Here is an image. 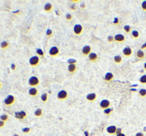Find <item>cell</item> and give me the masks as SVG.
Returning a JSON list of instances; mask_svg holds the SVG:
<instances>
[{
    "mask_svg": "<svg viewBox=\"0 0 146 136\" xmlns=\"http://www.w3.org/2000/svg\"><path fill=\"white\" fill-rule=\"evenodd\" d=\"M139 82L141 83V84H146V74L142 75V76L139 78Z\"/></svg>",
    "mask_w": 146,
    "mask_h": 136,
    "instance_id": "29",
    "label": "cell"
},
{
    "mask_svg": "<svg viewBox=\"0 0 146 136\" xmlns=\"http://www.w3.org/2000/svg\"><path fill=\"white\" fill-rule=\"evenodd\" d=\"M68 72L70 74H74V73L77 71V64H70L68 65Z\"/></svg>",
    "mask_w": 146,
    "mask_h": 136,
    "instance_id": "17",
    "label": "cell"
},
{
    "mask_svg": "<svg viewBox=\"0 0 146 136\" xmlns=\"http://www.w3.org/2000/svg\"><path fill=\"white\" fill-rule=\"evenodd\" d=\"M15 102H16V98H15L13 95H8V96L4 99V101H3L4 105L7 106V107L12 106L13 104H15Z\"/></svg>",
    "mask_w": 146,
    "mask_h": 136,
    "instance_id": "2",
    "label": "cell"
},
{
    "mask_svg": "<svg viewBox=\"0 0 146 136\" xmlns=\"http://www.w3.org/2000/svg\"><path fill=\"white\" fill-rule=\"evenodd\" d=\"M122 53H123V55L125 56V57H131V55H132V53H133V51H132V48L130 47V46H126L124 49H123V51H122Z\"/></svg>",
    "mask_w": 146,
    "mask_h": 136,
    "instance_id": "11",
    "label": "cell"
},
{
    "mask_svg": "<svg viewBox=\"0 0 146 136\" xmlns=\"http://www.w3.org/2000/svg\"><path fill=\"white\" fill-rule=\"evenodd\" d=\"M103 112H104V114H105V115H109V114H111L113 112V109L112 108H107L105 110H103Z\"/></svg>",
    "mask_w": 146,
    "mask_h": 136,
    "instance_id": "31",
    "label": "cell"
},
{
    "mask_svg": "<svg viewBox=\"0 0 146 136\" xmlns=\"http://www.w3.org/2000/svg\"><path fill=\"white\" fill-rule=\"evenodd\" d=\"M4 126H5V122H3V121L0 120V128H3Z\"/></svg>",
    "mask_w": 146,
    "mask_h": 136,
    "instance_id": "37",
    "label": "cell"
},
{
    "mask_svg": "<svg viewBox=\"0 0 146 136\" xmlns=\"http://www.w3.org/2000/svg\"><path fill=\"white\" fill-rule=\"evenodd\" d=\"M43 10H44L45 12H47V13H50L52 10H53V5H52L51 3H46V4L44 5Z\"/></svg>",
    "mask_w": 146,
    "mask_h": 136,
    "instance_id": "19",
    "label": "cell"
},
{
    "mask_svg": "<svg viewBox=\"0 0 146 136\" xmlns=\"http://www.w3.org/2000/svg\"><path fill=\"white\" fill-rule=\"evenodd\" d=\"M12 136H19V135H18V134H13Z\"/></svg>",
    "mask_w": 146,
    "mask_h": 136,
    "instance_id": "48",
    "label": "cell"
},
{
    "mask_svg": "<svg viewBox=\"0 0 146 136\" xmlns=\"http://www.w3.org/2000/svg\"><path fill=\"white\" fill-rule=\"evenodd\" d=\"M30 131H31V128H30V127H24V128L22 129V132H23L24 134H28V133H30Z\"/></svg>",
    "mask_w": 146,
    "mask_h": 136,
    "instance_id": "33",
    "label": "cell"
},
{
    "mask_svg": "<svg viewBox=\"0 0 146 136\" xmlns=\"http://www.w3.org/2000/svg\"><path fill=\"white\" fill-rule=\"evenodd\" d=\"M114 24H115V25H117L118 23H119V20H118V18H115V19H114V22H113Z\"/></svg>",
    "mask_w": 146,
    "mask_h": 136,
    "instance_id": "39",
    "label": "cell"
},
{
    "mask_svg": "<svg viewBox=\"0 0 146 136\" xmlns=\"http://www.w3.org/2000/svg\"><path fill=\"white\" fill-rule=\"evenodd\" d=\"M65 18H66V20H68V21H71V20L73 19V16H72L71 13H67V14L65 15Z\"/></svg>",
    "mask_w": 146,
    "mask_h": 136,
    "instance_id": "34",
    "label": "cell"
},
{
    "mask_svg": "<svg viewBox=\"0 0 146 136\" xmlns=\"http://www.w3.org/2000/svg\"><path fill=\"white\" fill-rule=\"evenodd\" d=\"M38 93H39V91H38V88H37V87L30 88V89L28 90V94H29V96H31V97H36V96L38 95Z\"/></svg>",
    "mask_w": 146,
    "mask_h": 136,
    "instance_id": "15",
    "label": "cell"
},
{
    "mask_svg": "<svg viewBox=\"0 0 146 136\" xmlns=\"http://www.w3.org/2000/svg\"><path fill=\"white\" fill-rule=\"evenodd\" d=\"M135 136H144V133H142V132H137L136 134H135Z\"/></svg>",
    "mask_w": 146,
    "mask_h": 136,
    "instance_id": "40",
    "label": "cell"
},
{
    "mask_svg": "<svg viewBox=\"0 0 146 136\" xmlns=\"http://www.w3.org/2000/svg\"><path fill=\"white\" fill-rule=\"evenodd\" d=\"M9 46H10V44H9V42L8 41H2L1 43H0V47H1V49H3V50H5V49H8L9 48Z\"/></svg>",
    "mask_w": 146,
    "mask_h": 136,
    "instance_id": "22",
    "label": "cell"
},
{
    "mask_svg": "<svg viewBox=\"0 0 146 136\" xmlns=\"http://www.w3.org/2000/svg\"><path fill=\"white\" fill-rule=\"evenodd\" d=\"M1 88H2V83L0 82V89H1Z\"/></svg>",
    "mask_w": 146,
    "mask_h": 136,
    "instance_id": "47",
    "label": "cell"
},
{
    "mask_svg": "<svg viewBox=\"0 0 146 136\" xmlns=\"http://www.w3.org/2000/svg\"><path fill=\"white\" fill-rule=\"evenodd\" d=\"M52 35H53V32H52V30H51V29H47V31H46V36H47L48 38H51Z\"/></svg>",
    "mask_w": 146,
    "mask_h": 136,
    "instance_id": "32",
    "label": "cell"
},
{
    "mask_svg": "<svg viewBox=\"0 0 146 136\" xmlns=\"http://www.w3.org/2000/svg\"><path fill=\"white\" fill-rule=\"evenodd\" d=\"M67 63H68V65H70V64H76L77 63V60L74 59V58H70V59L67 60Z\"/></svg>",
    "mask_w": 146,
    "mask_h": 136,
    "instance_id": "30",
    "label": "cell"
},
{
    "mask_svg": "<svg viewBox=\"0 0 146 136\" xmlns=\"http://www.w3.org/2000/svg\"><path fill=\"white\" fill-rule=\"evenodd\" d=\"M48 98H49L48 93H42V94H41V96H40V99H41V101H42L43 103H46L48 101Z\"/></svg>",
    "mask_w": 146,
    "mask_h": 136,
    "instance_id": "23",
    "label": "cell"
},
{
    "mask_svg": "<svg viewBox=\"0 0 146 136\" xmlns=\"http://www.w3.org/2000/svg\"><path fill=\"white\" fill-rule=\"evenodd\" d=\"M96 99H97V94L94 93V92L88 93L87 95H86V100L89 101V102H94Z\"/></svg>",
    "mask_w": 146,
    "mask_h": 136,
    "instance_id": "12",
    "label": "cell"
},
{
    "mask_svg": "<svg viewBox=\"0 0 146 136\" xmlns=\"http://www.w3.org/2000/svg\"><path fill=\"white\" fill-rule=\"evenodd\" d=\"M73 32L76 36H79L83 33V26L81 24H75L73 27Z\"/></svg>",
    "mask_w": 146,
    "mask_h": 136,
    "instance_id": "7",
    "label": "cell"
},
{
    "mask_svg": "<svg viewBox=\"0 0 146 136\" xmlns=\"http://www.w3.org/2000/svg\"><path fill=\"white\" fill-rule=\"evenodd\" d=\"M70 9H71V10H75V9H76V6H75V5H72V6L70 7Z\"/></svg>",
    "mask_w": 146,
    "mask_h": 136,
    "instance_id": "43",
    "label": "cell"
},
{
    "mask_svg": "<svg viewBox=\"0 0 146 136\" xmlns=\"http://www.w3.org/2000/svg\"><path fill=\"white\" fill-rule=\"evenodd\" d=\"M113 79H114V75L111 72H107L106 74L104 75V81L105 82H111Z\"/></svg>",
    "mask_w": 146,
    "mask_h": 136,
    "instance_id": "16",
    "label": "cell"
},
{
    "mask_svg": "<svg viewBox=\"0 0 146 136\" xmlns=\"http://www.w3.org/2000/svg\"><path fill=\"white\" fill-rule=\"evenodd\" d=\"M68 98V92L66 90H60L57 93V99L58 100H66Z\"/></svg>",
    "mask_w": 146,
    "mask_h": 136,
    "instance_id": "5",
    "label": "cell"
},
{
    "mask_svg": "<svg viewBox=\"0 0 146 136\" xmlns=\"http://www.w3.org/2000/svg\"><path fill=\"white\" fill-rule=\"evenodd\" d=\"M116 136H126L124 133H120V134H118V135H116Z\"/></svg>",
    "mask_w": 146,
    "mask_h": 136,
    "instance_id": "44",
    "label": "cell"
},
{
    "mask_svg": "<svg viewBox=\"0 0 146 136\" xmlns=\"http://www.w3.org/2000/svg\"><path fill=\"white\" fill-rule=\"evenodd\" d=\"M139 96L140 97H142V98H144V97H146V89H144V88H142V89H140L139 90Z\"/></svg>",
    "mask_w": 146,
    "mask_h": 136,
    "instance_id": "28",
    "label": "cell"
},
{
    "mask_svg": "<svg viewBox=\"0 0 146 136\" xmlns=\"http://www.w3.org/2000/svg\"><path fill=\"white\" fill-rule=\"evenodd\" d=\"M0 120L6 123L9 120V115L8 114H1V115H0Z\"/></svg>",
    "mask_w": 146,
    "mask_h": 136,
    "instance_id": "26",
    "label": "cell"
},
{
    "mask_svg": "<svg viewBox=\"0 0 146 136\" xmlns=\"http://www.w3.org/2000/svg\"><path fill=\"white\" fill-rule=\"evenodd\" d=\"M141 8H142V10L144 12H146V0L141 3Z\"/></svg>",
    "mask_w": 146,
    "mask_h": 136,
    "instance_id": "35",
    "label": "cell"
},
{
    "mask_svg": "<svg viewBox=\"0 0 146 136\" xmlns=\"http://www.w3.org/2000/svg\"><path fill=\"white\" fill-rule=\"evenodd\" d=\"M110 105H111V103H110V101L108 99H103L99 103V107L101 109H103V110H105L107 108H110Z\"/></svg>",
    "mask_w": 146,
    "mask_h": 136,
    "instance_id": "6",
    "label": "cell"
},
{
    "mask_svg": "<svg viewBox=\"0 0 146 136\" xmlns=\"http://www.w3.org/2000/svg\"><path fill=\"white\" fill-rule=\"evenodd\" d=\"M26 117H27V113L25 111H23V110L15 112V118L17 120H24Z\"/></svg>",
    "mask_w": 146,
    "mask_h": 136,
    "instance_id": "8",
    "label": "cell"
},
{
    "mask_svg": "<svg viewBox=\"0 0 146 136\" xmlns=\"http://www.w3.org/2000/svg\"><path fill=\"white\" fill-rule=\"evenodd\" d=\"M43 115V110L41 109V108H37V109H35V111H34V116L35 117H41Z\"/></svg>",
    "mask_w": 146,
    "mask_h": 136,
    "instance_id": "20",
    "label": "cell"
},
{
    "mask_svg": "<svg viewBox=\"0 0 146 136\" xmlns=\"http://www.w3.org/2000/svg\"><path fill=\"white\" fill-rule=\"evenodd\" d=\"M91 46L90 45H84L82 47V49H81V53H82V55L83 56H88L90 53H91Z\"/></svg>",
    "mask_w": 146,
    "mask_h": 136,
    "instance_id": "9",
    "label": "cell"
},
{
    "mask_svg": "<svg viewBox=\"0 0 146 136\" xmlns=\"http://www.w3.org/2000/svg\"><path fill=\"white\" fill-rule=\"evenodd\" d=\"M113 61L115 64H120L122 62V56L121 55H115L113 57Z\"/></svg>",
    "mask_w": 146,
    "mask_h": 136,
    "instance_id": "21",
    "label": "cell"
},
{
    "mask_svg": "<svg viewBox=\"0 0 146 136\" xmlns=\"http://www.w3.org/2000/svg\"><path fill=\"white\" fill-rule=\"evenodd\" d=\"M39 84H40V80L37 76H31L28 80V85L30 86V88L37 87Z\"/></svg>",
    "mask_w": 146,
    "mask_h": 136,
    "instance_id": "1",
    "label": "cell"
},
{
    "mask_svg": "<svg viewBox=\"0 0 146 136\" xmlns=\"http://www.w3.org/2000/svg\"><path fill=\"white\" fill-rule=\"evenodd\" d=\"M144 49H146V41L144 42V44L141 46V50H144Z\"/></svg>",
    "mask_w": 146,
    "mask_h": 136,
    "instance_id": "41",
    "label": "cell"
},
{
    "mask_svg": "<svg viewBox=\"0 0 146 136\" xmlns=\"http://www.w3.org/2000/svg\"><path fill=\"white\" fill-rule=\"evenodd\" d=\"M88 58V61L91 62V63H95V62L98 61V55L97 53H95V52H91V53L87 56Z\"/></svg>",
    "mask_w": 146,
    "mask_h": 136,
    "instance_id": "10",
    "label": "cell"
},
{
    "mask_svg": "<svg viewBox=\"0 0 146 136\" xmlns=\"http://www.w3.org/2000/svg\"><path fill=\"white\" fill-rule=\"evenodd\" d=\"M125 36L123 35V34H116L115 36H114V41L115 42H117V43H123V42H125Z\"/></svg>",
    "mask_w": 146,
    "mask_h": 136,
    "instance_id": "14",
    "label": "cell"
},
{
    "mask_svg": "<svg viewBox=\"0 0 146 136\" xmlns=\"http://www.w3.org/2000/svg\"><path fill=\"white\" fill-rule=\"evenodd\" d=\"M143 67H144V70H146V62L144 63V66H143Z\"/></svg>",
    "mask_w": 146,
    "mask_h": 136,
    "instance_id": "46",
    "label": "cell"
},
{
    "mask_svg": "<svg viewBox=\"0 0 146 136\" xmlns=\"http://www.w3.org/2000/svg\"><path fill=\"white\" fill-rule=\"evenodd\" d=\"M107 41H108L109 43H110V42H113V41H114V36H108V37H107Z\"/></svg>",
    "mask_w": 146,
    "mask_h": 136,
    "instance_id": "36",
    "label": "cell"
},
{
    "mask_svg": "<svg viewBox=\"0 0 146 136\" xmlns=\"http://www.w3.org/2000/svg\"><path fill=\"white\" fill-rule=\"evenodd\" d=\"M131 36H132V38H134V39L139 38V36H140L139 31H137V30H132V32H131Z\"/></svg>",
    "mask_w": 146,
    "mask_h": 136,
    "instance_id": "25",
    "label": "cell"
},
{
    "mask_svg": "<svg viewBox=\"0 0 146 136\" xmlns=\"http://www.w3.org/2000/svg\"><path fill=\"white\" fill-rule=\"evenodd\" d=\"M120 133H122V129H121V128H118V127H117V131H116V135H118V134H120Z\"/></svg>",
    "mask_w": 146,
    "mask_h": 136,
    "instance_id": "38",
    "label": "cell"
},
{
    "mask_svg": "<svg viewBox=\"0 0 146 136\" xmlns=\"http://www.w3.org/2000/svg\"><path fill=\"white\" fill-rule=\"evenodd\" d=\"M39 64H40V58L37 55L32 56L29 59V65L31 67H37Z\"/></svg>",
    "mask_w": 146,
    "mask_h": 136,
    "instance_id": "3",
    "label": "cell"
},
{
    "mask_svg": "<svg viewBox=\"0 0 146 136\" xmlns=\"http://www.w3.org/2000/svg\"><path fill=\"white\" fill-rule=\"evenodd\" d=\"M116 131H117V127L115 125H110L106 128V132L110 135H116Z\"/></svg>",
    "mask_w": 146,
    "mask_h": 136,
    "instance_id": "13",
    "label": "cell"
},
{
    "mask_svg": "<svg viewBox=\"0 0 146 136\" xmlns=\"http://www.w3.org/2000/svg\"><path fill=\"white\" fill-rule=\"evenodd\" d=\"M84 133H85V136H89V134H88V132H87V131H85Z\"/></svg>",
    "mask_w": 146,
    "mask_h": 136,
    "instance_id": "45",
    "label": "cell"
},
{
    "mask_svg": "<svg viewBox=\"0 0 146 136\" xmlns=\"http://www.w3.org/2000/svg\"><path fill=\"white\" fill-rule=\"evenodd\" d=\"M59 48L57 47V46H52L50 49H49V51H48V53H49V55H50V57H57L58 55H59Z\"/></svg>",
    "mask_w": 146,
    "mask_h": 136,
    "instance_id": "4",
    "label": "cell"
},
{
    "mask_svg": "<svg viewBox=\"0 0 146 136\" xmlns=\"http://www.w3.org/2000/svg\"><path fill=\"white\" fill-rule=\"evenodd\" d=\"M136 58L138 60H143L145 58V53L143 52V50H141V49L137 50V52H136Z\"/></svg>",
    "mask_w": 146,
    "mask_h": 136,
    "instance_id": "18",
    "label": "cell"
},
{
    "mask_svg": "<svg viewBox=\"0 0 146 136\" xmlns=\"http://www.w3.org/2000/svg\"><path fill=\"white\" fill-rule=\"evenodd\" d=\"M123 29H124V31H125V33H126V34H130L132 32V28H131L130 25H125L123 27Z\"/></svg>",
    "mask_w": 146,
    "mask_h": 136,
    "instance_id": "27",
    "label": "cell"
},
{
    "mask_svg": "<svg viewBox=\"0 0 146 136\" xmlns=\"http://www.w3.org/2000/svg\"><path fill=\"white\" fill-rule=\"evenodd\" d=\"M36 54H37V56H38L40 59H41V58H44V52H43L42 49L37 48V49H36Z\"/></svg>",
    "mask_w": 146,
    "mask_h": 136,
    "instance_id": "24",
    "label": "cell"
},
{
    "mask_svg": "<svg viewBox=\"0 0 146 136\" xmlns=\"http://www.w3.org/2000/svg\"><path fill=\"white\" fill-rule=\"evenodd\" d=\"M11 69H12V70H15V69H16V65H15V64H12V65H11Z\"/></svg>",
    "mask_w": 146,
    "mask_h": 136,
    "instance_id": "42",
    "label": "cell"
}]
</instances>
